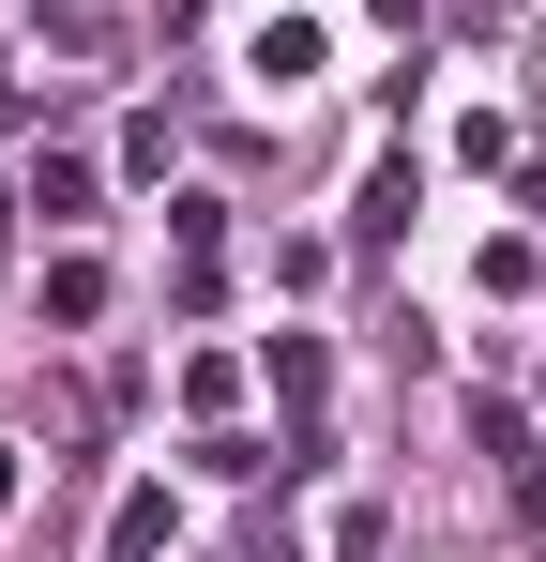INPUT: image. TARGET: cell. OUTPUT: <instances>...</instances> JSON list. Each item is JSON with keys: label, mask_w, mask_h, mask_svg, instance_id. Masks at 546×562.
<instances>
[{"label": "cell", "mask_w": 546, "mask_h": 562, "mask_svg": "<svg viewBox=\"0 0 546 562\" xmlns=\"http://www.w3.org/2000/svg\"><path fill=\"white\" fill-rule=\"evenodd\" d=\"M319 61H334V31H319L304 0H288V15H259V46H243V77H259V92H304Z\"/></svg>", "instance_id": "1"}, {"label": "cell", "mask_w": 546, "mask_h": 562, "mask_svg": "<svg viewBox=\"0 0 546 562\" xmlns=\"http://www.w3.org/2000/svg\"><path fill=\"white\" fill-rule=\"evenodd\" d=\"M410 213H425V168H410V153H379V168H364V198H350V244H395Z\"/></svg>", "instance_id": "2"}, {"label": "cell", "mask_w": 546, "mask_h": 562, "mask_svg": "<svg viewBox=\"0 0 546 562\" xmlns=\"http://www.w3.org/2000/svg\"><path fill=\"white\" fill-rule=\"evenodd\" d=\"M168 532H182V517H168V486H122V517H106V548H122V562H152Z\"/></svg>", "instance_id": "3"}, {"label": "cell", "mask_w": 546, "mask_h": 562, "mask_svg": "<svg viewBox=\"0 0 546 562\" xmlns=\"http://www.w3.org/2000/svg\"><path fill=\"white\" fill-rule=\"evenodd\" d=\"M46 319H106V259H46Z\"/></svg>", "instance_id": "4"}, {"label": "cell", "mask_w": 546, "mask_h": 562, "mask_svg": "<svg viewBox=\"0 0 546 562\" xmlns=\"http://www.w3.org/2000/svg\"><path fill=\"white\" fill-rule=\"evenodd\" d=\"M319 380H334V350H319V335H273V395H288V411H304Z\"/></svg>", "instance_id": "5"}, {"label": "cell", "mask_w": 546, "mask_h": 562, "mask_svg": "<svg viewBox=\"0 0 546 562\" xmlns=\"http://www.w3.org/2000/svg\"><path fill=\"white\" fill-rule=\"evenodd\" d=\"M15 486H31V471H15V441H0V517H15Z\"/></svg>", "instance_id": "6"}]
</instances>
